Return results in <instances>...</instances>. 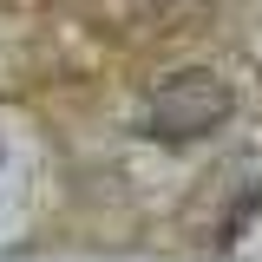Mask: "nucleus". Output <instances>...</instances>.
I'll list each match as a JSON object with an SVG mask.
<instances>
[{
  "label": "nucleus",
  "mask_w": 262,
  "mask_h": 262,
  "mask_svg": "<svg viewBox=\"0 0 262 262\" xmlns=\"http://www.w3.org/2000/svg\"><path fill=\"white\" fill-rule=\"evenodd\" d=\"M229 112H236V92H229L216 72L190 66V72H170L158 92L144 98L138 131L144 138H164V144H190V138H210Z\"/></svg>",
  "instance_id": "nucleus-1"
}]
</instances>
